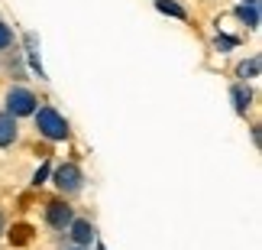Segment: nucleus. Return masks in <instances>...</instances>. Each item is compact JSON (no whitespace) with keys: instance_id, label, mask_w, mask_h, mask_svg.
I'll return each instance as SVG.
<instances>
[{"instance_id":"nucleus-2","label":"nucleus","mask_w":262,"mask_h":250,"mask_svg":"<svg viewBox=\"0 0 262 250\" xmlns=\"http://www.w3.org/2000/svg\"><path fill=\"white\" fill-rule=\"evenodd\" d=\"M84 172H81V166L78 163H62V166H55V172H52V185L58 188V195L62 198H72L78 195L84 188Z\"/></svg>"},{"instance_id":"nucleus-13","label":"nucleus","mask_w":262,"mask_h":250,"mask_svg":"<svg viewBox=\"0 0 262 250\" xmlns=\"http://www.w3.org/2000/svg\"><path fill=\"white\" fill-rule=\"evenodd\" d=\"M7 231V218H4V211H0V234Z\"/></svg>"},{"instance_id":"nucleus-3","label":"nucleus","mask_w":262,"mask_h":250,"mask_svg":"<svg viewBox=\"0 0 262 250\" xmlns=\"http://www.w3.org/2000/svg\"><path fill=\"white\" fill-rule=\"evenodd\" d=\"M4 111L7 114H13L16 121L19 117H33V111L39 107V98L29 91V88H23V85H10L7 88V98H4Z\"/></svg>"},{"instance_id":"nucleus-7","label":"nucleus","mask_w":262,"mask_h":250,"mask_svg":"<svg viewBox=\"0 0 262 250\" xmlns=\"http://www.w3.org/2000/svg\"><path fill=\"white\" fill-rule=\"evenodd\" d=\"M230 101H233V111L243 117L249 107H253V91H249L246 82H236L233 88H230Z\"/></svg>"},{"instance_id":"nucleus-11","label":"nucleus","mask_w":262,"mask_h":250,"mask_svg":"<svg viewBox=\"0 0 262 250\" xmlns=\"http://www.w3.org/2000/svg\"><path fill=\"white\" fill-rule=\"evenodd\" d=\"M156 7L162 10V13H168V16H178V20H185V10H181L178 4H168V0H156Z\"/></svg>"},{"instance_id":"nucleus-5","label":"nucleus","mask_w":262,"mask_h":250,"mask_svg":"<svg viewBox=\"0 0 262 250\" xmlns=\"http://www.w3.org/2000/svg\"><path fill=\"white\" fill-rule=\"evenodd\" d=\"M68 237H72L75 247H91V244H94V237H97V227L91 224L88 218H78L75 215V221L68 224Z\"/></svg>"},{"instance_id":"nucleus-4","label":"nucleus","mask_w":262,"mask_h":250,"mask_svg":"<svg viewBox=\"0 0 262 250\" xmlns=\"http://www.w3.org/2000/svg\"><path fill=\"white\" fill-rule=\"evenodd\" d=\"M75 221V208L68 205V198H52L46 205V224L52 231H68V224Z\"/></svg>"},{"instance_id":"nucleus-15","label":"nucleus","mask_w":262,"mask_h":250,"mask_svg":"<svg viewBox=\"0 0 262 250\" xmlns=\"http://www.w3.org/2000/svg\"><path fill=\"white\" fill-rule=\"evenodd\" d=\"M246 4H253V7H259V0H246Z\"/></svg>"},{"instance_id":"nucleus-12","label":"nucleus","mask_w":262,"mask_h":250,"mask_svg":"<svg viewBox=\"0 0 262 250\" xmlns=\"http://www.w3.org/2000/svg\"><path fill=\"white\" fill-rule=\"evenodd\" d=\"M46 176H49V166L36 169V176H33V185H42V182H46Z\"/></svg>"},{"instance_id":"nucleus-8","label":"nucleus","mask_w":262,"mask_h":250,"mask_svg":"<svg viewBox=\"0 0 262 250\" xmlns=\"http://www.w3.org/2000/svg\"><path fill=\"white\" fill-rule=\"evenodd\" d=\"M259 68H262V59L259 55H249L236 65V78L239 82H249V78H259Z\"/></svg>"},{"instance_id":"nucleus-9","label":"nucleus","mask_w":262,"mask_h":250,"mask_svg":"<svg viewBox=\"0 0 262 250\" xmlns=\"http://www.w3.org/2000/svg\"><path fill=\"white\" fill-rule=\"evenodd\" d=\"M233 13H236L239 23H246L249 29H259V7H253V4H239Z\"/></svg>"},{"instance_id":"nucleus-1","label":"nucleus","mask_w":262,"mask_h":250,"mask_svg":"<svg viewBox=\"0 0 262 250\" xmlns=\"http://www.w3.org/2000/svg\"><path fill=\"white\" fill-rule=\"evenodd\" d=\"M33 121H36L39 137H46L49 143H62V140L72 137V127H68V121L55 111L52 104H39L36 111H33Z\"/></svg>"},{"instance_id":"nucleus-14","label":"nucleus","mask_w":262,"mask_h":250,"mask_svg":"<svg viewBox=\"0 0 262 250\" xmlns=\"http://www.w3.org/2000/svg\"><path fill=\"white\" fill-rule=\"evenodd\" d=\"M65 250H91V247H75V244H72V247H65Z\"/></svg>"},{"instance_id":"nucleus-6","label":"nucleus","mask_w":262,"mask_h":250,"mask_svg":"<svg viewBox=\"0 0 262 250\" xmlns=\"http://www.w3.org/2000/svg\"><path fill=\"white\" fill-rule=\"evenodd\" d=\"M19 140V121L13 114H7V111H0V149H7V146H13Z\"/></svg>"},{"instance_id":"nucleus-10","label":"nucleus","mask_w":262,"mask_h":250,"mask_svg":"<svg viewBox=\"0 0 262 250\" xmlns=\"http://www.w3.org/2000/svg\"><path fill=\"white\" fill-rule=\"evenodd\" d=\"M10 46H13V29H10V23L0 20V52H7Z\"/></svg>"}]
</instances>
